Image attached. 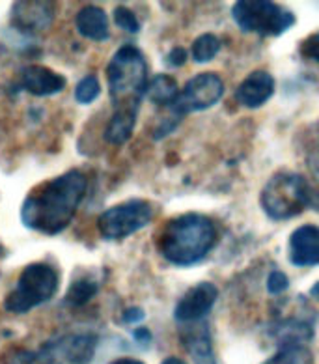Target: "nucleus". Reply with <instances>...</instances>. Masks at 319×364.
Segmentation results:
<instances>
[{
	"label": "nucleus",
	"instance_id": "obj_31",
	"mask_svg": "<svg viewBox=\"0 0 319 364\" xmlns=\"http://www.w3.org/2000/svg\"><path fill=\"white\" fill-rule=\"evenodd\" d=\"M112 364H144L139 359H129V357H124V359H116Z\"/></svg>",
	"mask_w": 319,
	"mask_h": 364
},
{
	"label": "nucleus",
	"instance_id": "obj_2",
	"mask_svg": "<svg viewBox=\"0 0 319 364\" xmlns=\"http://www.w3.org/2000/svg\"><path fill=\"white\" fill-rule=\"evenodd\" d=\"M217 241L213 220L202 213H183L168 220L159 235L163 258L178 267H189L210 255Z\"/></svg>",
	"mask_w": 319,
	"mask_h": 364
},
{
	"label": "nucleus",
	"instance_id": "obj_7",
	"mask_svg": "<svg viewBox=\"0 0 319 364\" xmlns=\"http://www.w3.org/2000/svg\"><path fill=\"white\" fill-rule=\"evenodd\" d=\"M153 219V205L148 200H127L99 215L97 228L103 240L121 241L148 226Z\"/></svg>",
	"mask_w": 319,
	"mask_h": 364
},
{
	"label": "nucleus",
	"instance_id": "obj_26",
	"mask_svg": "<svg viewBox=\"0 0 319 364\" xmlns=\"http://www.w3.org/2000/svg\"><path fill=\"white\" fill-rule=\"evenodd\" d=\"M301 55L310 58V60L319 62V34L308 36V38L301 43Z\"/></svg>",
	"mask_w": 319,
	"mask_h": 364
},
{
	"label": "nucleus",
	"instance_id": "obj_33",
	"mask_svg": "<svg viewBox=\"0 0 319 364\" xmlns=\"http://www.w3.org/2000/svg\"><path fill=\"white\" fill-rule=\"evenodd\" d=\"M163 364H187V363L181 359H178V357H168V359L163 360Z\"/></svg>",
	"mask_w": 319,
	"mask_h": 364
},
{
	"label": "nucleus",
	"instance_id": "obj_23",
	"mask_svg": "<svg viewBox=\"0 0 319 364\" xmlns=\"http://www.w3.org/2000/svg\"><path fill=\"white\" fill-rule=\"evenodd\" d=\"M101 94V85L99 79L95 75H86L77 82L75 86V100L79 101L80 105H90L94 103Z\"/></svg>",
	"mask_w": 319,
	"mask_h": 364
},
{
	"label": "nucleus",
	"instance_id": "obj_8",
	"mask_svg": "<svg viewBox=\"0 0 319 364\" xmlns=\"http://www.w3.org/2000/svg\"><path fill=\"white\" fill-rule=\"evenodd\" d=\"M222 94H225V82L219 75L200 73L185 85L178 100L168 109L174 118L181 120L183 116L190 114V112H198V110L211 109L213 105H217Z\"/></svg>",
	"mask_w": 319,
	"mask_h": 364
},
{
	"label": "nucleus",
	"instance_id": "obj_24",
	"mask_svg": "<svg viewBox=\"0 0 319 364\" xmlns=\"http://www.w3.org/2000/svg\"><path fill=\"white\" fill-rule=\"evenodd\" d=\"M114 21L121 31L129 32V34H136V32H140L139 19H136L135 14H133L129 8H125V6H118V8H116Z\"/></svg>",
	"mask_w": 319,
	"mask_h": 364
},
{
	"label": "nucleus",
	"instance_id": "obj_14",
	"mask_svg": "<svg viewBox=\"0 0 319 364\" xmlns=\"http://www.w3.org/2000/svg\"><path fill=\"white\" fill-rule=\"evenodd\" d=\"M21 86L36 97H49L64 90L67 79L45 65H28L21 73Z\"/></svg>",
	"mask_w": 319,
	"mask_h": 364
},
{
	"label": "nucleus",
	"instance_id": "obj_25",
	"mask_svg": "<svg viewBox=\"0 0 319 364\" xmlns=\"http://www.w3.org/2000/svg\"><path fill=\"white\" fill-rule=\"evenodd\" d=\"M288 288H289L288 274L282 273V271H273V273H269V277H267V291H269L271 295L284 294Z\"/></svg>",
	"mask_w": 319,
	"mask_h": 364
},
{
	"label": "nucleus",
	"instance_id": "obj_17",
	"mask_svg": "<svg viewBox=\"0 0 319 364\" xmlns=\"http://www.w3.org/2000/svg\"><path fill=\"white\" fill-rule=\"evenodd\" d=\"M273 336L279 348L303 346V342L314 336V329L308 321H303V319H284V321L274 323Z\"/></svg>",
	"mask_w": 319,
	"mask_h": 364
},
{
	"label": "nucleus",
	"instance_id": "obj_1",
	"mask_svg": "<svg viewBox=\"0 0 319 364\" xmlns=\"http://www.w3.org/2000/svg\"><path fill=\"white\" fill-rule=\"evenodd\" d=\"M86 185L80 170H70L36 187L21 208L23 225L45 235L64 232L85 198Z\"/></svg>",
	"mask_w": 319,
	"mask_h": 364
},
{
	"label": "nucleus",
	"instance_id": "obj_22",
	"mask_svg": "<svg viewBox=\"0 0 319 364\" xmlns=\"http://www.w3.org/2000/svg\"><path fill=\"white\" fill-rule=\"evenodd\" d=\"M220 50V40L215 34H202L198 36L193 43L190 55L196 64H207L219 55Z\"/></svg>",
	"mask_w": 319,
	"mask_h": 364
},
{
	"label": "nucleus",
	"instance_id": "obj_20",
	"mask_svg": "<svg viewBox=\"0 0 319 364\" xmlns=\"http://www.w3.org/2000/svg\"><path fill=\"white\" fill-rule=\"evenodd\" d=\"M99 291V284L95 280L90 279H79L75 282H71L65 294V303L70 306H85L86 303H90L95 295Z\"/></svg>",
	"mask_w": 319,
	"mask_h": 364
},
{
	"label": "nucleus",
	"instance_id": "obj_18",
	"mask_svg": "<svg viewBox=\"0 0 319 364\" xmlns=\"http://www.w3.org/2000/svg\"><path fill=\"white\" fill-rule=\"evenodd\" d=\"M139 109H116L105 129V140L114 146L125 144L135 131Z\"/></svg>",
	"mask_w": 319,
	"mask_h": 364
},
{
	"label": "nucleus",
	"instance_id": "obj_32",
	"mask_svg": "<svg viewBox=\"0 0 319 364\" xmlns=\"http://www.w3.org/2000/svg\"><path fill=\"white\" fill-rule=\"evenodd\" d=\"M310 295H312V299L319 301V280L315 282L314 286H312V288H310Z\"/></svg>",
	"mask_w": 319,
	"mask_h": 364
},
{
	"label": "nucleus",
	"instance_id": "obj_27",
	"mask_svg": "<svg viewBox=\"0 0 319 364\" xmlns=\"http://www.w3.org/2000/svg\"><path fill=\"white\" fill-rule=\"evenodd\" d=\"M6 364H40V357L34 351H25V349H21V351H16L13 355L8 357Z\"/></svg>",
	"mask_w": 319,
	"mask_h": 364
},
{
	"label": "nucleus",
	"instance_id": "obj_19",
	"mask_svg": "<svg viewBox=\"0 0 319 364\" xmlns=\"http://www.w3.org/2000/svg\"><path fill=\"white\" fill-rule=\"evenodd\" d=\"M146 95H148V100L151 103H155V105L170 107L178 100L180 88H178V82H175L174 77L166 75V73H159V75H155L148 82Z\"/></svg>",
	"mask_w": 319,
	"mask_h": 364
},
{
	"label": "nucleus",
	"instance_id": "obj_9",
	"mask_svg": "<svg viewBox=\"0 0 319 364\" xmlns=\"http://www.w3.org/2000/svg\"><path fill=\"white\" fill-rule=\"evenodd\" d=\"M97 348V336L92 333L62 334L41 346L40 364H90Z\"/></svg>",
	"mask_w": 319,
	"mask_h": 364
},
{
	"label": "nucleus",
	"instance_id": "obj_16",
	"mask_svg": "<svg viewBox=\"0 0 319 364\" xmlns=\"http://www.w3.org/2000/svg\"><path fill=\"white\" fill-rule=\"evenodd\" d=\"M75 26L79 34L86 40L92 41H107L110 36L109 17L99 6H85L77 14Z\"/></svg>",
	"mask_w": 319,
	"mask_h": 364
},
{
	"label": "nucleus",
	"instance_id": "obj_5",
	"mask_svg": "<svg viewBox=\"0 0 319 364\" xmlns=\"http://www.w3.org/2000/svg\"><path fill=\"white\" fill-rule=\"evenodd\" d=\"M60 284L58 273L49 264H31L21 271L16 288L4 301V309L11 314H26L36 306L53 299Z\"/></svg>",
	"mask_w": 319,
	"mask_h": 364
},
{
	"label": "nucleus",
	"instance_id": "obj_15",
	"mask_svg": "<svg viewBox=\"0 0 319 364\" xmlns=\"http://www.w3.org/2000/svg\"><path fill=\"white\" fill-rule=\"evenodd\" d=\"M274 94V77L269 71L256 70L237 86L235 100L247 109L264 107Z\"/></svg>",
	"mask_w": 319,
	"mask_h": 364
},
{
	"label": "nucleus",
	"instance_id": "obj_21",
	"mask_svg": "<svg viewBox=\"0 0 319 364\" xmlns=\"http://www.w3.org/2000/svg\"><path fill=\"white\" fill-rule=\"evenodd\" d=\"M264 364H314V355L306 346H286Z\"/></svg>",
	"mask_w": 319,
	"mask_h": 364
},
{
	"label": "nucleus",
	"instance_id": "obj_30",
	"mask_svg": "<svg viewBox=\"0 0 319 364\" xmlns=\"http://www.w3.org/2000/svg\"><path fill=\"white\" fill-rule=\"evenodd\" d=\"M133 336H135L136 344L140 346H150L151 342V333L146 327H139V329H135V333H133Z\"/></svg>",
	"mask_w": 319,
	"mask_h": 364
},
{
	"label": "nucleus",
	"instance_id": "obj_3",
	"mask_svg": "<svg viewBox=\"0 0 319 364\" xmlns=\"http://www.w3.org/2000/svg\"><path fill=\"white\" fill-rule=\"evenodd\" d=\"M110 100L116 109H139L148 88V64L135 46H124L116 50L109 68Z\"/></svg>",
	"mask_w": 319,
	"mask_h": 364
},
{
	"label": "nucleus",
	"instance_id": "obj_12",
	"mask_svg": "<svg viewBox=\"0 0 319 364\" xmlns=\"http://www.w3.org/2000/svg\"><path fill=\"white\" fill-rule=\"evenodd\" d=\"M180 336L181 344L189 351L195 364H217L213 336H211L207 321L200 319V321H193V323H181Z\"/></svg>",
	"mask_w": 319,
	"mask_h": 364
},
{
	"label": "nucleus",
	"instance_id": "obj_13",
	"mask_svg": "<svg viewBox=\"0 0 319 364\" xmlns=\"http://www.w3.org/2000/svg\"><path fill=\"white\" fill-rule=\"evenodd\" d=\"M288 258L295 267L319 265V226L303 225L289 235Z\"/></svg>",
	"mask_w": 319,
	"mask_h": 364
},
{
	"label": "nucleus",
	"instance_id": "obj_29",
	"mask_svg": "<svg viewBox=\"0 0 319 364\" xmlns=\"http://www.w3.org/2000/svg\"><path fill=\"white\" fill-rule=\"evenodd\" d=\"M146 318V314H144V310L142 309H139V306H133V309H127L124 312V321L125 323H140V321H142V319Z\"/></svg>",
	"mask_w": 319,
	"mask_h": 364
},
{
	"label": "nucleus",
	"instance_id": "obj_6",
	"mask_svg": "<svg viewBox=\"0 0 319 364\" xmlns=\"http://www.w3.org/2000/svg\"><path fill=\"white\" fill-rule=\"evenodd\" d=\"M232 17L243 32L264 38L282 36L295 25L293 11L269 0H239L232 8Z\"/></svg>",
	"mask_w": 319,
	"mask_h": 364
},
{
	"label": "nucleus",
	"instance_id": "obj_28",
	"mask_svg": "<svg viewBox=\"0 0 319 364\" xmlns=\"http://www.w3.org/2000/svg\"><path fill=\"white\" fill-rule=\"evenodd\" d=\"M187 58H189L187 49H183V47H174V49L168 53V56H166V64H168L170 68H181V65H185Z\"/></svg>",
	"mask_w": 319,
	"mask_h": 364
},
{
	"label": "nucleus",
	"instance_id": "obj_4",
	"mask_svg": "<svg viewBox=\"0 0 319 364\" xmlns=\"http://www.w3.org/2000/svg\"><path fill=\"white\" fill-rule=\"evenodd\" d=\"M310 198L312 191L303 176L280 172L265 183L259 195V204L269 219L286 220L303 213L304 208L310 204Z\"/></svg>",
	"mask_w": 319,
	"mask_h": 364
},
{
	"label": "nucleus",
	"instance_id": "obj_10",
	"mask_svg": "<svg viewBox=\"0 0 319 364\" xmlns=\"http://www.w3.org/2000/svg\"><path fill=\"white\" fill-rule=\"evenodd\" d=\"M217 297H219V288L213 282H198L187 289L183 297L175 304V321L193 323V321L204 319L213 309Z\"/></svg>",
	"mask_w": 319,
	"mask_h": 364
},
{
	"label": "nucleus",
	"instance_id": "obj_11",
	"mask_svg": "<svg viewBox=\"0 0 319 364\" xmlns=\"http://www.w3.org/2000/svg\"><path fill=\"white\" fill-rule=\"evenodd\" d=\"M55 10L53 2H16L11 6V23L25 34L47 31L55 21Z\"/></svg>",
	"mask_w": 319,
	"mask_h": 364
}]
</instances>
